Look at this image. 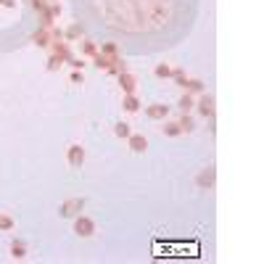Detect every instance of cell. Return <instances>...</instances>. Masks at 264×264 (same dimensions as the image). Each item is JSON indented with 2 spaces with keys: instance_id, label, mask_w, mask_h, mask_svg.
I'll return each instance as SVG.
<instances>
[{
  "instance_id": "6da1fadb",
  "label": "cell",
  "mask_w": 264,
  "mask_h": 264,
  "mask_svg": "<svg viewBox=\"0 0 264 264\" xmlns=\"http://www.w3.org/2000/svg\"><path fill=\"white\" fill-rule=\"evenodd\" d=\"M196 111L198 116H204V119H214V114H217V100L212 92H201L198 100H196Z\"/></svg>"
},
{
  "instance_id": "7a4b0ae2",
  "label": "cell",
  "mask_w": 264,
  "mask_h": 264,
  "mask_svg": "<svg viewBox=\"0 0 264 264\" xmlns=\"http://www.w3.org/2000/svg\"><path fill=\"white\" fill-rule=\"evenodd\" d=\"M82 209H85V198H66L64 204L58 206V214L66 217V220H74V217L80 214Z\"/></svg>"
},
{
  "instance_id": "3957f363",
  "label": "cell",
  "mask_w": 264,
  "mask_h": 264,
  "mask_svg": "<svg viewBox=\"0 0 264 264\" xmlns=\"http://www.w3.org/2000/svg\"><path fill=\"white\" fill-rule=\"evenodd\" d=\"M74 232H77L80 238L95 235V222H92L90 217H85V214H77V217H74Z\"/></svg>"
},
{
  "instance_id": "277c9868",
  "label": "cell",
  "mask_w": 264,
  "mask_h": 264,
  "mask_svg": "<svg viewBox=\"0 0 264 264\" xmlns=\"http://www.w3.org/2000/svg\"><path fill=\"white\" fill-rule=\"evenodd\" d=\"M196 185H198L201 190H214V185H217V169L214 167L201 169V172L196 175Z\"/></svg>"
},
{
  "instance_id": "5b68a950",
  "label": "cell",
  "mask_w": 264,
  "mask_h": 264,
  "mask_svg": "<svg viewBox=\"0 0 264 264\" xmlns=\"http://www.w3.org/2000/svg\"><path fill=\"white\" fill-rule=\"evenodd\" d=\"M66 161H69V167H72V169H82V164H85V148L80 143H72L66 148Z\"/></svg>"
},
{
  "instance_id": "8992f818",
  "label": "cell",
  "mask_w": 264,
  "mask_h": 264,
  "mask_svg": "<svg viewBox=\"0 0 264 264\" xmlns=\"http://www.w3.org/2000/svg\"><path fill=\"white\" fill-rule=\"evenodd\" d=\"M116 80H119V88H122L124 95H130V92H135V90H137V77L132 74L130 69H127V72H122L119 77H116Z\"/></svg>"
},
{
  "instance_id": "52a82bcc",
  "label": "cell",
  "mask_w": 264,
  "mask_h": 264,
  "mask_svg": "<svg viewBox=\"0 0 264 264\" xmlns=\"http://www.w3.org/2000/svg\"><path fill=\"white\" fill-rule=\"evenodd\" d=\"M145 116H148L151 122H164L167 116H169V106H164V103H151V106H145Z\"/></svg>"
},
{
  "instance_id": "ba28073f",
  "label": "cell",
  "mask_w": 264,
  "mask_h": 264,
  "mask_svg": "<svg viewBox=\"0 0 264 264\" xmlns=\"http://www.w3.org/2000/svg\"><path fill=\"white\" fill-rule=\"evenodd\" d=\"M127 145L132 153H143L145 148H148V137L143 135V132H132V135L127 137Z\"/></svg>"
},
{
  "instance_id": "9c48e42d",
  "label": "cell",
  "mask_w": 264,
  "mask_h": 264,
  "mask_svg": "<svg viewBox=\"0 0 264 264\" xmlns=\"http://www.w3.org/2000/svg\"><path fill=\"white\" fill-rule=\"evenodd\" d=\"M182 90L190 92V95H201V92H206V82L198 80V77H188L185 85H182Z\"/></svg>"
},
{
  "instance_id": "30bf717a",
  "label": "cell",
  "mask_w": 264,
  "mask_h": 264,
  "mask_svg": "<svg viewBox=\"0 0 264 264\" xmlns=\"http://www.w3.org/2000/svg\"><path fill=\"white\" fill-rule=\"evenodd\" d=\"M50 40H53V35H50V29H45V27H40L32 35V43L37 45V48H50Z\"/></svg>"
},
{
  "instance_id": "8fae6325",
  "label": "cell",
  "mask_w": 264,
  "mask_h": 264,
  "mask_svg": "<svg viewBox=\"0 0 264 264\" xmlns=\"http://www.w3.org/2000/svg\"><path fill=\"white\" fill-rule=\"evenodd\" d=\"M140 98H137L135 95V92H130V95H124L122 98V108H124V111H127V114H137V111H140Z\"/></svg>"
},
{
  "instance_id": "7c38bea8",
  "label": "cell",
  "mask_w": 264,
  "mask_h": 264,
  "mask_svg": "<svg viewBox=\"0 0 264 264\" xmlns=\"http://www.w3.org/2000/svg\"><path fill=\"white\" fill-rule=\"evenodd\" d=\"M64 37H66V43H77V40H82V37H85V29H82L80 21L69 24V27H66V32H64Z\"/></svg>"
},
{
  "instance_id": "4fadbf2b",
  "label": "cell",
  "mask_w": 264,
  "mask_h": 264,
  "mask_svg": "<svg viewBox=\"0 0 264 264\" xmlns=\"http://www.w3.org/2000/svg\"><path fill=\"white\" fill-rule=\"evenodd\" d=\"M8 251H11V259H24V256H27V243H24V240H13V243H11V248H8Z\"/></svg>"
},
{
  "instance_id": "5bb4252c",
  "label": "cell",
  "mask_w": 264,
  "mask_h": 264,
  "mask_svg": "<svg viewBox=\"0 0 264 264\" xmlns=\"http://www.w3.org/2000/svg\"><path fill=\"white\" fill-rule=\"evenodd\" d=\"M177 124L182 127V135H188V132L196 130V122H193V116H190L188 111H182V114H180V119H177Z\"/></svg>"
},
{
  "instance_id": "9a60e30c",
  "label": "cell",
  "mask_w": 264,
  "mask_h": 264,
  "mask_svg": "<svg viewBox=\"0 0 264 264\" xmlns=\"http://www.w3.org/2000/svg\"><path fill=\"white\" fill-rule=\"evenodd\" d=\"M98 53H103V56H108V58H119V45L116 43H100Z\"/></svg>"
},
{
  "instance_id": "2e32d148",
  "label": "cell",
  "mask_w": 264,
  "mask_h": 264,
  "mask_svg": "<svg viewBox=\"0 0 264 264\" xmlns=\"http://www.w3.org/2000/svg\"><path fill=\"white\" fill-rule=\"evenodd\" d=\"M161 132H164L167 137H180L182 135V127L177 122H164V127H161Z\"/></svg>"
},
{
  "instance_id": "e0dca14e",
  "label": "cell",
  "mask_w": 264,
  "mask_h": 264,
  "mask_svg": "<svg viewBox=\"0 0 264 264\" xmlns=\"http://www.w3.org/2000/svg\"><path fill=\"white\" fill-rule=\"evenodd\" d=\"M114 135L122 137V140H127V137L132 135V127H130L127 122H116V124H114Z\"/></svg>"
},
{
  "instance_id": "ac0fdd59",
  "label": "cell",
  "mask_w": 264,
  "mask_h": 264,
  "mask_svg": "<svg viewBox=\"0 0 264 264\" xmlns=\"http://www.w3.org/2000/svg\"><path fill=\"white\" fill-rule=\"evenodd\" d=\"M177 106H180V111H193V108H196V100H193V95L190 92H182V98L177 100Z\"/></svg>"
},
{
  "instance_id": "d6986e66",
  "label": "cell",
  "mask_w": 264,
  "mask_h": 264,
  "mask_svg": "<svg viewBox=\"0 0 264 264\" xmlns=\"http://www.w3.org/2000/svg\"><path fill=\"white\" fill-rule=\"evenodd\" d=\"M82 53L92 58V56L98 53V43H95V40H88V37H82Z\"/></svg>"
},
{
  "instance_id": "ffe728a7",
  "label": "cell",
  "mask_w": 264,
  "mask_h": 264,
  "mask_svg": "<svg viewBox=\"0 0 264 264\" xmlns=\"http://www.w3.org/2000/svg\"><path fill=\"white\" fill-rule=\"evenodd\" d=\"M111 61H114V58L103 56V53H95V56H92V64H95L98 69H103V72H108V66H111Z\"/></svg>"
},
{
  "instance_id": "44dd1931",
  "label": "cell",
  "mask_w": 264,
  "mask_h": 264,
  "mask_svg": "<svg viewBox=\"0 0 264 264\" xmlns=\"http://www.w3.org/2000/svg\"><path fill=\"white\" fill-rule=\"evenodd\" d=\"M122 72H127V64H124V61H122V58H114V61H111V66H108V74L119 77Z\"/></svg>"
},
{
  "instance_id": "7402d4cb",
  "label": "cell",
  "mask_w": 264,
  "mask_h": 264,
  "mask_svg": "<svg viewBox=\"0 0 264 264\" xmlns=\"http://www.w3.org/2000/svg\"><path fill=\"white\" fill-rule=\"evenodd\" d=\"M64 64H66V61L61 56H56V53H50V56H48V72H58Z\"/></svg>"
},
{
  "instance_id": "603a6c76",
  "label": "cell",
  "mask_w": 264,
  "mask_h": 264,
  "mask_svg": "<svg viewBox=\"0 0 264 264\" xmlns=\"http://www.w3.org/2000/svg\"><path fill=\"white\" fill-rule=\"evenodd\" d=\"M153 74H156L159 80H169V77H172V66H169V64H156Z\"/></svg>"
},
{
  "instance_id": "cb8c5ba5",
  "label": "cell",
  "mask_w": 264,
  "mask_h": 264,
  "mask_svg": "<svg viewBox=\"0 0 264 264\" xmlns=\"http://www.w3.org/2000/svg\"><path fill=\"white\" fill-rule=\"evenodd\" d=\"M13 227H16V222H13L8 214H0V232H11Z\"/></svg>"
},
{
  "instance_id": "d4e9b609",
  "label": "cell",
  "mask_w": 264,
  "mask_h": 264,
  "mask_svg": "<svg viewBox=\"0 0 264 264\" xmlns=\"http://www.w3.org/2000/svg\"><path fill=\"white\" fill-rule=\"evenodd\" d=\"M172 80L177 82V85H180V88H182V85H185V80H188V74H185V69H180V66H172Z\"/></svg>"
},
{
  "instance_id": "484cf974",
  "label": "cell",
  "mask_w": 264,
  "mask_h": 264,
  "mask_svg": "<svg viewBox=\"0 0 264 264\" xmlns=\"http://www.w3.org/2000/svg\"><path fill=\"white\" fill-rule=\"evenodd\" d=\"M69 82H72V85H82L85 82V74L80 72V69H74V72L69 74Z\"/></svg>"
},
{
  "instance_id": "4316f807",
  "label": "cell",
  "mask_w": 264,
  "mask_h": 264,
  "mask_svg": "<svg viewBox=\"0 0 264 264\" xmlns=\"http://www.w3.org/2000/svg\"><path fill=\"white\" fill-rule=\"evenodd\" d=\"M66 64H69V66H72V69H80V72H82V69H85V61H82V58H77V56H72V58H69V61H66Z\"/></svg>"
},
{
  "instance_id": "83f0119b",
  "label": "cell",
  "mask_w": 264,
  "mask_h": 264,
  "mask_svg": "<svg viewBox=\"0 0 264 264\" xmlns=\"http://www.w3.org/2000/svg\"><path fill=\"white\" fill-rule=\"evenodd\" d=\"M0 5L3 8H16V0H0Z\"/></svg>"
}]
</instances>
